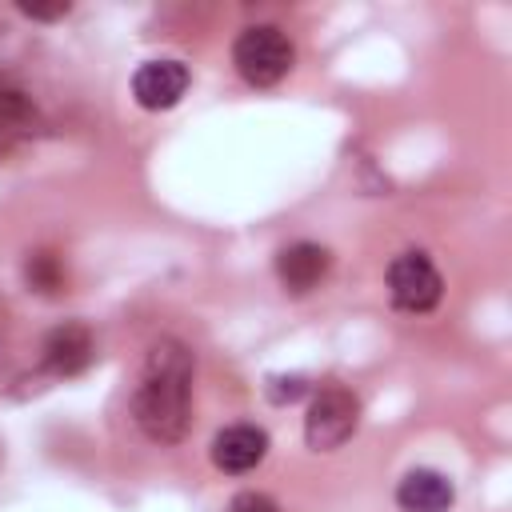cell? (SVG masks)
Returning a JSON list of instances; mask_svg holds the SVG:
<instances>
[{"instance_id":"cell-1","label":"cell","mask_w":512,"mask_h":512,"mask_svg":"<svg viewBox=\"0 0 512 512\" xmlns=\"http://www.w3.org/2000/svg\"><path fill=\"white\" fill-rule=\"evenodd\" d=\"M132 416L140 432L156 444L184 440L192 424V352L180 340H160L148 348V360L132 396Z\"/></svg>"},{"instance_id":"cell-2","label":"cell","mask_w":512,"mask_h":512,"mask_svg":"<svg viewBox=\"0 0 512 512\" xmlns=\"http://www.w3.org/2000/svg\"><path fill=\"white\" fill-rule=\"evenodd\" d=\"M292 60H296V48L276 24H252L232 44L236 72L256 88H268V84L284 80L292 72Z\"/></svg>"},{"instance_id":"cell-3","label":"cell","mask_w":512,"mask_h":512,"mask_svg":"<svg viewBox=\"0 0 512 512\" xmlns=\"http://www.w3.org/2000/svg\"><path fill=\"white\" fill-rule=\"evenodd\" d=\"M356 424H360V400L340 384H324L308 404L304 440L316 452H332L356 432Z\"/></svg>"},{"instance_id":"cell-4","label":"cell","mask_w":512,"mask_h":512,"mask_svg":"<svg viewBox=\"0 0 512 512\" xmlns=\"http://www.w3.org/2000/svg\"><path fill=\"white\" fill-rule=\"evenodd\" d=\"M444 280L424 252H400L388 264V296L404 312H428L440 304Z\"/></svg>"},{"instance_id":"cell-5","label":"cell","mask_w":512,"mask_h":512,"mask_svg":"<svg viewBox=\"0 0 512 512\" xmlns=\"http://www.w3.org/2000/svg\"><path fill=\"white\" fill-rule=\"evenodd\" d=\"M188 92V68L180 60H148L136 68L132 76V96L140 108L148 112H164L172 108L180 96Z\"/></svg>"},{"instance_id":"cell-6","label":"cell","mask_w":512,"mask_h":512,"mask_svg":"<svg viewBox=\"0 0 512 512\" xmlns=\"http://www.w3.org/2000/svg\"><path fill=\"white\" fill-rule=\"evenodd\" d=\"M264 456H268V432L256 424H228L212 440V464L220 472H232V476L252 472Z\"/></svg>"},{"instance_id":"cell-7","label":"cell","mask_w":512,"mask_h":512,"mask_svg":"<svg viewBox=\"0 0 512 512\" xmlns=\"http://www.w3.org/2000/svg\"><path fill=\"white\" fill-rule=\"evenodd\" d=\"M92 356H96V344H92L88 324L80 320H68L44 336V368L52 376H76L92 364Z\"/></svg>"},{"instance_id":"cell-8","label":"cell","mask_w":512,"mask_h":512,"mask_svg":"<svg viewBox=\"0 0 512 512\" xmlns=\"http://www.w3.org/2000/svg\"><path fill=\"white\" fill-rule=\"evenodd\" d=\"M328 264H332L328 248H320V244H312V240H296V244L280 248V256H276V276H280V284H284L292 296H304V292H312V288L328 276Z\"/></svg>"},{"instance_id":"cell-9","label":"cell","mask_w":512,"mask_h":512,"mask_svg":"<svg viewBox=\"0 0 512 512\" xmlns=\"http://www.w3.org/2000/svg\"><path fill=\"white\" fill-rule=\"evenodd\" d=\"M452 500H456V488L436 468H412L396 488V504L404 512H448Z\"/></svg>"},{"instance_id":"cell-10","label":"cell","mask_w":512,"mask_h":512,"mask_svg":"<svg viewBox=\"0 0 512 512\" xmlns=\"http://www.w3.org/2000/svg\"><path fill=\"white\" fill-rule=\"evenodd\" d=\"M24 276L36 292H56L64 284V264L56 252H32L28 264H24Z\"/></svg>"},{"instance_id":"cell-11","label":"cell","mask_w":512,"mask_h":512,"mask_svg":"<svg viewBox=\"0 0 512 512\" xmlns=\"http://www.w3.org/2000/svg\"><path fill=\"white\" fill-rule=\"evenodd\" d=\"M304 392H308V380H304V376H272V380H268V396H272L276 404H284V400L292 404V400H300Z\"/></svg>"},{"instance_id":"cell-12","label":"cell","mask_w":512,"mask_h":512,"mask_svg":"<svg viewBox=\"0 0 512 512\" xmlns=\"http://www.w3.org/2000/svg\"><path fill=\"white\" fill-rule=\"evenodd\" d=\"M228 512H280V508H276V500L264 496V492H240V496H232Z\"/></svg>"}]
</instances>
